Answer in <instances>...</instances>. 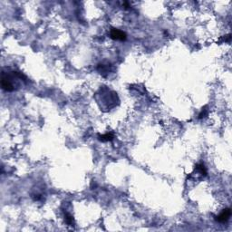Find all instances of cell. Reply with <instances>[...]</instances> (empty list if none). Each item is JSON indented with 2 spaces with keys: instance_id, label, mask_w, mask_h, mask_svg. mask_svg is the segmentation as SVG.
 Segmentation results:
<instances>
[{
  "instance_id": "1",
  "label": "cell",
  "mask_w": 232,
  "mask_h": 232,
  "mask_svg": "<svg viewBox=\"0 0 232 232\" xmlns=\"http://www.w3.org/2000/svg\"><path fill=\"white\" fill-rule=\"evenodd\" d=\"M26 80V77L20 72H3L1 76V87L6 92H13L20 87L21 83Z\"/></svg>"
},
{
  "instance_id": "2",
  "label": "cell",
  "mask_w": 232,
  "mask_h": 232,
  "mask_svg": "<svg viewBox=\"0 0 232 232\" xmlns=\"http://www.w3.org/2000/svg\"><path fill=\"white\" fill-rule=\"evenodd\" d=\"M96 100L101 110L107 109V111L112 110L119 103V98L117 93L109 90L106 87H102L96 93Z\"/></svg>"
},
{
  "instance_id": "3",
  "label": "cell",
  "mask_w": 232,
  "mask_h": 232,
  "mask_svg": "<svg viewBox=\"0 0 232 232\" xmlns=\"http://www.w3.org/2000/svg\"><path fill=\"white\" fill-rule=\"evenodd\" d=\"M110 37L113 40L117 41H125L127 38V35H126L123 31L117 29V28H112L110 30Z\"/></svg>"
},
{
  "instance_id": "4",
  "label": "cell",
  "mask_w": 232,
  "mask_h": 232,
  "mask_svg": "<svg viewBox=\"0 0 232 232\" xmlns=\"http://www.w3.org/2000/svg\"><path fill=\"white\" fill-rule=\"evenodd\" d=\"M230 216H231V209L229 208H227V209H223L218 216L216 217V220L218 221V222L224 223L229 219Z\"/></svg>"
},
{
  "instance_id": "5",
  "label": "cell",
  "mask_w": 232,
  "mask_h": 232,
  "mask_svg": "<svg viewBox=\"0 0 232 232\" xmlns=\"http://www.w3.org/2000/svg\"><path fill=\"white\" fill-rule=\"evenodd\" d=\"M113 134L112 133H105L102 135H98V139L101 142H111L113 140Z\"/></svg>"
},
{
  "instance_id": "6",
  "label": "cell",
  "mask_w": 232,
  "mask_h": 232,
  "mask_svg": "<svg viewBox=\"0 0 232 232\" xmlns=\"http://www.w3.org/2000/svg\"><path fill=\"white\" fill-rule=\"evenodd\" d=\"M97 70L100 72V73H108L110 71V65H103V64H100L97 66Z\"/></svg>"
},
{
  "instance_id": "7",
  "label": "cell",
  "mask_w": 232,
  "mask_h": 232,
  "mask_svg": "<svg viewBox=\"0 0 232 232\" xmlns=\"http://www.w3.org/2000/svg\"><path fill=\"white\" fill-rule=\"evenodd\" d=\"M196 170L202 176H206L207 175V170H206V168H205V166L203 164H198L196 166Z\"/></svg>"
},
{
  "instance_id": "8",
  "label": "cell",
  "mask_w": 232,
  "mask_h": 232,
  "mask_svg": "<svg viewBox=\"0 0 232 232\" xmlns=\"http://www.w3.org/2000/svg\"><path fill=\"white\" fill-rule=\"evenodd\" d=\"M65 221L68 225H72L73 223V218L72 215H70L69 213H66L65 214Z\"/></svg>"
},
{
  "instance_id": "9",
  "label": "cell",
  "mask_w": 232,
  "mask_h": 232,
  "mask_svg": "<svg viewBox=\"0 0 232 232\" xmlns=\"http://www.w3.org/2000/svg\"><path fill=\"white\" fill-rule=\"evenodd\" d=\"M208 114V110L206 109V108H204L202 111H201V112L199 113V119H201V118H203V117H205V116Z\"/></svg>"
}]
</instances>
